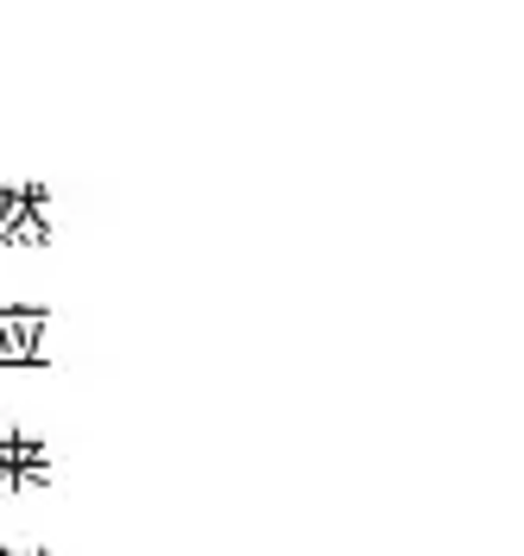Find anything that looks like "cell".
Here are the masks:
<instances>
[{"mask_svg":"<svg viewBox=\"0 0 524 556\" xmlns=\"http://www.w3.org/2000/svg\"><path fill=\"white\" fill-rule=\"evenodd\" d=\"M44 304H0V367H38L44 361Z\"/></svg>","mask_w":524,"mask_h":556,"instance_id":"obj_1","label":"cell"},{"mask_svg":"<svg viewBox=\"0 0 524 556\" xmlns=\"http://www.w3.org/2000/svg\"><path fill=\"white\" fill-rule=\"evenodd\" d=\"M13 208H20V190H13V184H0V228L13 222Z\"/></svg>","mask_w":524,"mask_h":556,"instance_id":"obj_2","label":"cell"},{"mask_svg":"<svg viewBox=\"0 0 524 556\" xmlns=\"http://www.w3.org/2000/svg\"><path fill=\"white\" fill-rule=\"evenodd\" d=\"M0 556H33V551H0Z\"/></svg>","mask_w":524,"mask_h":556,"instance_id":"obj_3","label":"cell"}]
</instances>
